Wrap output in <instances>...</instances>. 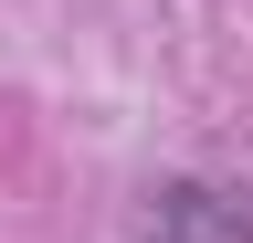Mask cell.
I'll list each match as a JSON object with an SVG mask.
<instances>
[{"label": "cell", "mask_w": 253, "mask_h": 243, "mask_svg": "<svg viewBox=\"0 0 253 243\" xmlns=\"http://www.w3.org/2000/svg\"><path fill=\"white\" fill-rule=\"evenodd\" d=\"M137 243H253L243 180H158L137 191Z\"/></svg>", "instance_id": "6da1fadb"}]
</instances>
